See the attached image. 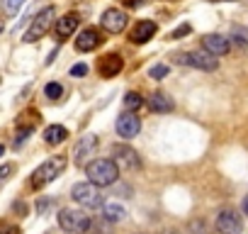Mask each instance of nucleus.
<instances>
[{"label": "nucleus", "mask_w": 248, "mask_h": 234, "mask_svg": "<svg viewBox=\"0 0 248 234\" xmlns=\"http://www.w3.org/2000/svg\"><path fill=\"white\" fill-rule=\"evenodd\" d=\"M85 173H88V181L100 185V188H107L112 183H117L119 178V166L114 159H93L88 166H85Z\"/></svg>", "instance_id": "f257e3e1"}, {"label": "nucleus", "mask_w": 248, "mask_h": 234, "mask_svg": "<svg viewBox=\"0 0 248 234\" xmlns=\"http://www.w3.org/2000/svg\"><path fill=\"white\" fill-rule=\"evenodd\" d=\"M66 166H68V159L63 156V154H59V156H51V159H46L34 173H32V188L34 190H39V188H44V185H49L51 181H56L63 171H66Z\"/></svg>", "instance_id": "f03ea898"}, {"label": "nucleus", "mask_w": 248, "mask_h": 234, "mask_svg": "<svg viewBox=\"0 0 248 234\" xmlns=\"http://www.w3.org/2000/svg\"><path fill=\"white\" fill-rule=\"evenodd\" d=\"M56 25V10L51 8V5H46V8H42L37 15H34V20H32V25H30V30L25 32V37H22V42H27V44H32V42H39L51 27Z\"/></svg>", "instance_id": "7ed1b4c3"}, {"label": "nucleus", "mask_w": 248, "mask_h": 234, "mask_svg": "<svg viewBox=\"0 0 248 234\" xmlns=\"http://www.w3.org/2000/svg\"><path fill=\"white\" fill-rule=\"evenodd\" d=\"M59 227L68 234H88L93 222L90 215H85L83 210H73V207H63L59 212Z\"/></svg>", "instance_id": "20e7f679"}, {"label": "nucleus", "mask_w": 248, "mask_h": 234, "mask_svg": "<svg viewBox=\"0 0 248 234\" xmlns=\"http://www.w3.org/2000/svg\"><path fill=\"white\" fill-rule=\"evenodd\" d=\"M71 198L80 205V207H85V210H95V207H102L105 205V200H102V193H100V185H95V183H76L73 188H71Z\"/></svg>", "instance_id": "39448f33"}, {"label": "nucleus", "mask_w": 248, "mask_h": 234, "mask_svg": "<svg viewBox=\"0 0 248 234\" xmlns=\"http://www.w3.org/2000/svg\"><path fill=\"white\" fill-rule=\"evenodd\" d=\"M97 147H100V142H97L95 134H85V137H80L78 144H76V149H73V164H76V166H88V164L93 161Z\"/></svg>", "instance_id": "423d86ee"}, {"label": "nucleus", "mask_w": 248, "mask_h": 234, "mask_svg": "<svg viewBox=\"0 0 248 234\" xmlns=\"http://www.w3.org/2000/svg\"><path fill=\"white\" fill-rule=\"evenodd\" d=\"M180 64H187V66H195L200 71H217L219 61L214 54H209L207 49H200V51H187V54H180Z\"/></svg>", "instance_id": "0eeeda50"}, {"label": "nucleus", "mask_w": 248, "mask_h": 234, "mask_svg": "<svg viewBox=\"0 0 248 234\" xmlns=\"http://www.w3.org/2000/svg\"><path fill=\"white\" fill-rule=\"evenodd\" d=\"M127 13L124 10H119V8H109V10H105L102 13V17H100V25H102V30L107 32V34H119V32H124L127 30Z\"/></svg>", "instance_id": "6e6552de"}, {"label": "nucleus", "mask_w": 248, "mask_h": 234, "mask_svg": "<svg viewBox=\"0 0 248 234\" xmlns=\"http://www.w3.org/2000/svg\"><path fill=\"white\" fill-rule=\"evenodd\" d=\"M141 132V120L137 117V112H122L117 117V134L122 139H134L137 134Z\"/></svg>", "instance_id": "1a4fd4ad"}, {"label": "nucleus", "mask_w": 248, "mask_h": 234, "mask_svg": "<svg viewBox=\"0 0 248 234\" xmlns=\"http://www.w3.org/2000/svg\"><path fill=\"white\" fill-rule=\"evenodd\" d=\"M241 229H243V222H241L238 212H233L231 207L221 210L217 215V232L219 234H241Z\"/></svg>", "instance_id": "9d476101"}, {"label": "nucleus", "mask_w": 248, "mask_h": 234, "mask_svg": "<svg viewBox=\"0 0 248 234\" xmlns=\"http://www.w3.org/2000/svg\"><path fill=\"white\" fill-rule=\"evenodd\" d=\"M112 159L117 161V166H124V168H139L141 166L139 154L127 144H114L112 147Z\"/></svg>", "instance_id": "9b49d317"}, {"label": "nucleus", "mask_w": 248, "mask_h": 234, "mask_svg": "<svg viewBox=\"0 0 248 234\" xmlns=\"http://www.w3.org/2000/svg\"><path fill=\"white\" fill-rule=\"evenodd\" d=\"M158 32V25L154 22V20H139L134 27H132V42L134 44H146V42H151L154 39V34Z\"/></svg>", "instance_id": "f8f14e48"}, {"label": "nucleus", "mask_w": 248, "mask_h": 234, "mask_svg": "<svg viewBox=\"0 0 248 234\" xmlns=\"http://www.w3.org/2000/svg\"><path fill=\"white\" fill-rule=\"evenodd\" d=\"M102 42H105V39H102L100 30H95V27H85V30L76 37V49H78V51H93V49H97Z\"/></svg>", "instance_id": "ddd939ff"}, {"label": "nucleus", "mask_w": 248, "mask_h": 234, "mask_svg": "<svg viewBox=\"0 0 248 234\" xmlns=\"http://www.w3.org/2000/svg\"><path fill=\"white\" fill-rule=\"evenodd\" d=\"M124 68V61L119 54H105L100 61H97V73L102 78H114L119 71Z\"/></svg>", "instance_id": "4468645a"}, {"label": "nucleus", "mask_w": 248, "mask_h": 234, "mask_svg": "<svg viewBox=\"0 0 248 234\" xmlns=\"http://www.w3.org/2000/svg\"><path fill=\"white\" fill-rule=\"evenodd\" d=\"M202 47H204L209 54H214V56H224V54H229L231 42H229L226 37H221V34H204V37H202Z\"/></svg>", "instance_id": "2eb2a0df"}, {"label": "nucleus", "mask_w": 248, "mask_h": 234, "mask_svg": "<svg viewBox=\"0 0 248 234\" xmlns=\"http://www.w3.org/2000/svg\"><path fill=\"white\" fill-rule=\"evenodd\" d=\"M78 25H80V17H78L76 13H68V15H63V17H61V20H56V25H54V30H56V37H61V39L71 37V34L78 30Z\"/></svg>", "instance_id": "dca6fc26"}, {"label": "nucleus", "mask_w": 248, "mask_h": 234, "mask_svg": "<svg viewBox=\"0 0 248 234\" xmlns=\"http://www.w3.org/2000/svg\"><path fill=\"white\" fill-rule=\"evenodd\" d=\"M146 105H149V110H151V112H156V115H166V112H170V110L175 107L173 98H170V95H166V93H151Z\"/></svg>", "instance_id": "f3484780"}, {"label": "nucleus", "mask_w": 248, "mask_h": 234, "mask_svg": "<svg viewBox=\"0 0 248 234\" xmlns=\"http://www.w3.org/2000/svg\"><path fill=\"white\" fill-rule=\"evenodd\" d=\"M66 137H68V130L61 127V125H49V127L44 130V142H46L49 147H56V144L66 142Z\"/></svg>", "instance_id": "a211bd4d"}, {"label": "nucleus", "mask_w": 248, "mask_h": 234, "mask_svg": "<svg viewBox=\"0 0 248 234\" xmlns=\"http://www.w3.org/2000/svg\"><path fill=\"white\" fill-rule=\"evenodd\" d=\"M102 215H105L107 222H119V219H124L127 210H124L119 202H105V205H102Z\"/></svg>", "instance_id": "6ab92c4d"}, {"label": "nucleus", "mask_w": 248, "mask_h": 234, "mask_svg": "<svg viewBox=\"0 0 248 234\" xmlns=\"http://www.w3.org/2000/svg\"><path fill=\"white\" fill-rule=\"evenodd\" d=\"M141 105H144V98H141L139 93H134V90H132V93L124 95V107H127L129 112H137Z\"/></svg>", "instance_id": "aec40b11"}, {"label": "nucleus", "mask_w": 248, "mask_h": 234, "mask_svg": "<svg viewBox=\"0 0 248 234\" xmlns=\"http://www.w3.org/2000/svg\"><path fill=\"white\" fill-rule=\"evenodd\" d=\"M0 5H3V13L5 15H17L20 13V8L25 5V0H0Z\"/></svg>", "instance_id": "412c9836"}, {"label": "nucleus", "mask_w": 248, "mask_h": 234, "mask_svg": "<svg viewBox=\"0 0 248 234\" xmlns=\"http://www.w3.org/2000/svg\"><path fill=\"white\" fill-rule=\"evenodd\" d=\"M44 93H46V98H49V100H59V98L63 95V85H61V83H56V81H51V83H46Z\"/></svg>", "instance_id": "4be33fe9"}, {"label": "nucleus", "mask_w": 248, "mask_h": 234, "mask_svg": "<svg viewBox=\"0 0 248 234\" xmlns=\"http://www.w3.org/2000/svg\"><path fill=\"white\" fill-rule=\"evenodd\" d=\"M168 71H170L168 66H154V68L149 71V76H151V78H156V81H161V78H166V76H168Z\"/></svg>", "instance_id": "5701e85b"}, {"label": "nucleus", "mask_w": 248, "mask_h": 234, "mask_svg": "<svg viewBox=\"0 0 248 234\" xmlns=\"http://www.w3.org/2000/svg\"><path fill=\"white\" fill-rule=\"evenodd\" d=\"M190 30H192L190 25H180V27H178V30H175L173 34H170V39H180V37H185V34H190Z\"/></svg>", "instance_id": "b1692460"}, {"label": "nucleus", "mask_w": 248, "mask_h": 234, "mask_svg": "<svg viewBox=\"0 0 248 234\" xmlns=\"http://www.w3.org/2000/svg\"><path fill=\"white\" fill-rule=\"evenodd\" d=\"M13 171H15V166H13V164H5V166H0V181H8Z\"/></svg>", "instance_id": "393cba45"}, {"label": "nucleus", "mask_w": 248, "mask_h": 234, "mask_svg": "<svg viewBox=\"0 0 248 234\" xmlns=\"http://www.w3.org/2000/svg\"><path fill=\"white\" fill-rule=\"evenodd\" d=\"M88 73V66L85 64H76L73 68H71V76H85Z\"/></svg>", "instance_id": "a878e982"}, {"label": "nucleus", "mask_w": 248, "mask_h": 234, "mask_svg": "<svg viewBox=\"0 0 248 234\" xmlns=\"http://www.w3.org/2000/svg\"><path fill=\"white\" fill-rule=\"evenodd\" d=\"M124 5L127 8H139V5H144V0H124Z\"/></svg>", "instance_id": "bb28decb"}, {"label": "nucleus", "mask_w": 248, "mask_h": 234, "mask_svg": "<svg viewBox=\"0 0 248 234\" xmlns=\"http://www.w3.org/2000/svg\"><path fill=\"white\" fill-rule=\"evenodd\" d=\"M241 210H243V215H248V195L243 198V202H241Z\"/></svg>", "instance_id": "cd10ccee"}, {"label": "nucleus", "mask_w": 248, "mask_h": 234, "mask_svg": "<svg viewBox=\"0 0 248 234\" xmlns=\"http://www.w3.org/2000/svg\"><path fill=\"white\" fill-rule=\"evenodd\" d=\"M3 154H5V147H3V144H0V156H3Z\"/></svg>", "instance_id": "c85d7f7f"}, {"label": "nucleus", "mask_w": 248, "mask_h": 234, "mask_svg": "<svg viewBox=\"0 0 248 234\" xmlns=\"http://www.w3.org/2000/svg\"><path fill=\"white\" fill-rule=\"evenodd\" d=\"M3 27H5V22H3V20H0V32H3Z\"/></svg>", "instance_id": "c756f323"}]
</instances>
